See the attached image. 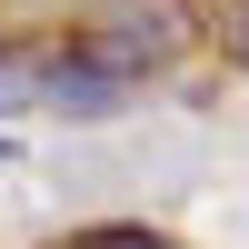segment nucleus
<instances>
[{"instance_id": "obj_1", "label": "nucleus", "mask_w": 249, "mask_h": 249, "mask_svg": "<svg viewBox=\"0 0 249 249\" xmlns=\"http://www.w3.org/2000/svg\"><path fill=\"white\" fill-rule=\"evenodd\" d=\"M80 50H90L100 70H120V80H130V70H160V60L179 50V10H170V0H120V10H100L90 30H80Z\"/></svg>"}, {"instance_id": "obj_3", "label": "nucleus", "mask_w": 249, "mask_h": 249, "mask_svg": "<svg viewBox=\"0 0 249 249\" xmlns=\"http://www.w3.org/2000/svg\"><path fill=\"white\" fill-rule=\"evenodd\" d=\"M230 50H239V70H249V10H239V30H230Z\"/></svg>"}, {"instance_id": "obj_2", "label": "nucleus", "mask_w": 249, "mask_h": 249, "mask_svg": "<svg viewBox=\"0 0 249 249\" xmlns=\"http://www.w3.org/2000/svg\"><path fill=\"white\" fill-rule=\"evenodd\" d=\"M80 249H170V239H150V230H90Z\"/></svg>"}]
</instances>
